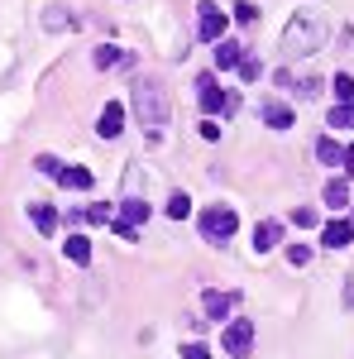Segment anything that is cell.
<instances>
[{
	"instance_id": "cell-1",
	"label": "cell",
	"mask_w": 354,
	"mask_h": 359,
	"mask_svg": "<svg viewBox=\"0 0 354 359\" xmlns=\"http://www.w3.org/2000/svg\"><path fill=\"white\" fill-rule=\"evenodd\" d=\"M135 115L139 125L149 130V139H158L172 120V101H168V86L158 77H139L135 82Z\"/></svg>"
},
{
	"instance_id": "cell-2",
	"label": "cell",
	"mask_w": 354,
	"mask_h": 359,
	"mask_svg": "<svg viewBox=\"0 0 354 359\" xmlns=\"http://www.w3.org/2000/svg\"><path fill=\"white\" fill-rule=\"evenodd\" d=\"M321 43H326V20L321 15H292L287 29H282V39H278V48L282 57H306V53H321Z\"/></svg>"
},
{
	"instance_id": "cell-3",
	"label": "cell",
	"mask_w": 354,
	"mask_h": 359,
	"mask_svg": "<svg viewBox=\"0 0 354 359\" xmlns=\"http://www.w3.org/2000/svg\"><path fill=\"white\" fill-rule=\"evenodd\" d=\"M196 225H201V235H206L211 245H230L235 230H240V216H235L230 206H206V211L196 216Z\"/></svg>"
},
{
	"instance_id": "cell-4",
	"label": "cell",
	"mask_w": 354,
	"mask_h": 359,
	"mask_svg": "<svg viewBox=\"0 0 354 359\" xmlns=\"http://www.w3.org/2000/svg\"><path fill=\"white\" fill-rule=\"evenodd\" d=\"M196 91H201V111H206V115H235V111H240V96L220 91L211 72H201V77H196Z\"/></svg>"
},
{
	"instance_id": "cell-5",
	"label": "cell",
	"mask_w": 354,
	"mask_h": 359,
	"mask_svg": "<svg viewBox=\"0 0 354 359\" xmlns=\"http://www.w3.org/2000/svg\"><path fill=\"white\" fill-rule=\"evenodd\" d=\"M225 25H230V15H225L220 5H211V0L196 5V34H201L206 43H220V39H225Z\"/></svg>"
},
{
	"instance_id": "cell-6",
	"label": "cell",
	"mask_w": 354,
	"mask_h": 359,
	"mask_svg": "<svg viewBox=\"0 0 354 359\" xmlns=\"http://www.w3.org/2000/svg\"><path fill=\"white\" fill-rule=\"evenodd\" d=\"M220 345H225V355H230V359H245L249 350H254V321H230Z\"/></svg>"
},
{
	"instance_id": "cell-7",
	"label": "cell",
	"mask_w": 354,
	"mask_h": 359,
	"mask_svg": "<svg viewBox=\"0 0 354 359\" xmlns=\"http://www.w3.org/2000/svg\"><path fill=\"white\" fill-rule=\"evenodd\" d=\"M235 306H240V292H220V287H206V292H201V311H206L211 321H225Z\"/></svg>"
},
{
	"instance_id": "cell-8",
	"label": "cell",
	"mask_w": 354,
	"mask_h": 359,
	"mask_svg": "<svg viewBox=\"0 0 354 359\" xmlns=\"http://www.w3.org/2000/svg\"><path fill=\"white\" fill-rule=\"evenodd\" d=\"M96 135H101V139H120V135H125V106H120V101H110L106 111H101Z\"/></svg>"
},
{
	"instance_id": "cell-9",
	"label": "cell",
	"mask_w": 354,
	"mask_h": 359,
	"mask_svg": "<svg viewBox=\"0 0 354 359\" xmlns=\"http://www.w3.org/2000/svg\"><path fill=\"white\" fill-rule=\"evenodd\" d=\"M354 240V221H326L321 225V245L326 249H345Z\"/></svg>"
},
{
	"instance_id": "cell-10",
	"label": "cell",
	"mask_w": 354,
	"mask_h": 359,
	"mask_svg": "<svg viewBox=\"0 0 354 359\" xmlns=\"http://www.w3.org/2000/svg\"><path fill=\"white\" fill-rule=\"evenodd\" d=\"M282 245V221H259L254 225V249L259 254H268V249Z\"/></svg>"
},
{
	"instance_id": "cell-11",
	"label": "cell",
	"mask_w": 354,
	"mask_h": 359,
	"mask_svg": "<svg viewBox=\"0 0 354 359\" xmlns=\"http://www.w3.org/2000/svg\"><path fill=\"white\" fill-rule=\"evenodd\" d=\"M240 62H245V48H240L235 39H220V43H216V67H220V72H230V67H240Z\"/></svg>"
},
{
	"instance_id": "cell-12",
	"label": "cell",
	"mask_w": 354,
	"mask_h": 359,
	"mask_svg": "<svg viewBox=\"0 0 354 359\" xmlns=\"http://www.w3.org/2000/svg\"><path fill=\"white\" fill-rule=\"evenodd\" d=\"M91 62H96V67H101V72H106V67H130V62H135V57L125 53V48H115V43H101V48H96V57H91Z\"/></svg>"
},
{
	"instance_id": "cell-13",
	"label": "cell",
	"mask_w": 354,
	"mask_h": 359,
	"mask_svg": "<svg viewBox=\"0 0 354 359\" xmlns=\"http://www.w3.org/2000/svg\"><path fill=\"white\" fill-rule=\"evenodd\" d=\"M278 82H282V86H292L297 96H306V101H311V96L321 91V77H311V72H306V77H292V72H278Z\"/></svg>"
},
{
	"instance_id": "cell-14",
	"label": "cell",
	"mask_w": 354,
	"mask_h": 359,
	"mask_svg": "<svg viewBox=\"0 0 354 359\" xmlns=\"http://www.w3.org/2000/svg\"><path fill=\"white\" fill-rule=\"evenodd\" d=\"M62 254H67V264L86 269V264H91V240H86V235H72V240L62 245Z\"/></svg>"
},
{
	"instance_id": "cell-15",
	"label": "cell",
	"mask_w": 354,
	"mask_h": 359,
	"mask_svg": "<svg viewBox=\"0 0 354 359\" xmlns=\"http://www.w3.org/2000/svg\"><path fill=\"white\" fill-rule=\"evenodd\" d=\"M29 221L39 225V235H53L57 230V211L48 206V201H39V206H29Z\"/></svg>"
},
{
	"instance_id": "cell-16",
	"label": "cell",
	"mask_w": 354,
	"mask_h": 359,
	"mask_svg": "<svg viewBox=\"0 0 354 359\" xmlns=\"http://www.w3.org/2000/svg\"><path fill=\"white\" fill-rule=\"evenodd\" d=\"M77 20H72V10L67 5H48L43 10V29H53V34H62V29H72Z\"/></svg>"
},
{
	"instance_id": "cell-17",
	"label": "cell",
	"mask_w": 354,
	"mask_h": 359,
	"mask_svg": "<svg viewBox=\"0 0 354 359\" xmlns=\"http://www.w3.org/2000/svg\"><path fill=\"white\" fill-rule=\"evenodd\" d=\"M264 125H268V130H287V125H292V106L268 101V106H264Z\"/></svg>"
},
{
	"instance_id": "cell-18",
	"label": "cell",
	"mask_w": 354,
	"mask_h": 359,
	"mask_svg": "<svg viewBox=\"0 0 354 359\" xmlns=\"http://www.w3.org/2000/svg\"><path fill=\"white\" fill-rule=\"evenodd\" d=\"M326 206L330 211H345V206H350V182H345V177L326 182Z\"/></svg>"
},
{
	"instance_id": "cell-19",
	"label": "cell",
	"mask_w": 354,
	"mask_h": 359,
	"mask_svg": "<svg viewBox=\"0 0 354 359\" xmlns=\"http://www.w3.org/2000/svg\"><path fill=\"white\" fill-rule=\"evenodd\" d=\"M57 182H62V187H72V192H86V187H91V172H86V168H67V163H62Z\"/></svg>"
},
{
	"instance_id": "cell-20",
	"label": "cell",
	"mask_w": 354,
	"mask_h": 359,
	"mask_svg": "<svg viewBox=\"0 0 354 359\" xmlns=\"http://www.w3.org/2000/svg\"><path fill=\"white\" fill-rule=\"evenodd\" d=\"M120 221L144 225V221H149V201H139V196H130V201H120Z\"/></svg>"
},
{
	"instance_id": "cell-21",
	"label": "cell",
	"mask_w": 354,
	"mask_h": 359,
	"mask_svg": "<svg viewBox=\"0 0 354 359\" xmlns=\"http://www.w3.org/2000/svg\"><path fill=\"white\" fill-rule=\"evenodd\" d=\"M316 158H321V163H340V158H345V149H340L335 139H321V144H316Z\"/></svg>"
},
{
	"instance_id": "cell-22",
	"label": "cell",
	"mask_w": 354,
	"mask_h": 359,
	"mask_svg": "<svg viewBox=\"0 0 354 359\" xmlns=\"http://www.w3.org/2000/svg\"><path fill=\"white\" fill-rule=\"evenodd\" d=\"M168 216H172V221H187V216H191V201L182 192H172V196H168Z\"/></svg>"
},
{
	"instance_id": "cell-23",
	"label": "cell",
	"mask_w": 354,
	"mask_h": 359,
	"mask_svg": "<svg viewBox=\"0 0 354 359\" xmlns=\"http://www.w3.org/2000/svg\"><path fill=\"white\" fill-rule=\"evenodd\" d=\"M335 96H340V106H354V77H350V72L335 77Z\"/></svg>"
},
{
	"instance_id": "cell-24",
	"label": "cell",
	"mask_w": 354,
	"mask_h": 359,
	"mask_svg": "<svg viewBox=\"0 0 354 359\" xmlns=\"http://www.w3.org/2000/svg\"><path fill=\"white\" fill-rule=\"evenodd\" d=\"M330 130H354V106H335L330 111Z\"/></svg>"
},
{
	"instance_id": "cell-25",
	"label": "cell",
	"mask_w": 354,
	"mask_h": 359,
	"mask_svg": "<svg viewBox=\"0 0 354 359\" xmlns=\"http://www.w3.org/2000/svg\"><path fill=\"white\" fill-rule=\"evenodd\" d=\"M34 168H39L43 177H53V182H57V172H62V163H57L53 154H39V158H34Z\"/></svg>"
},
{
	"instance_id": "cell-26",
	"label": "cell",
	"mask_w": 354,
	"mask_h": 359,
	"mask_svg": "<svg viewBox=\"0 0 354 359\" xmlns=\"http://www.w3.org/2000/svg\"><path fill=\"white\" fill-rule=\"evenodd\" d=\"M86 221H96V225H110V221H115V211H110L106 201H96V206H86Z\"/></svg>"
},
{
	"instance_id": "cell-27",
	"label": "cell",
	"mask_w": 354,
	"mask_h": 359,
	"mask_svg": "<svg viewBox=\"0 0 354 359\" xmlns=\"http://www.w3.org/2000/svg\"><path fill=\"white\" fill-rule=\"evenodd\" d=\"M292 221H297L301 230H316V225H321V216H316L311 206H297V211H292Z\"/></svg>"
},
{
	"instance_id": "cell-28",
	"label": "cell",
	"mask_w": 354,
	"mask_h": 359,
	"mask_svg": "<svg viewBox=\"0 0 354 359\" xmlns=\"http://www.w3.org/2000/svg\"><path fill=\"white\" fill-rule=\"evenodd\" d=\"M235 20H240V25H254V20H259V5H254V0H240V5H235Z\"/></svg>"
},
{
	"instance_id": "cell-29",
	"label": "cell",
	"mask_w": 354,
	"mask_h": 359,
	"mask_svg": "<svg viewBox=\"0 0 354 359\" xmlns=\"http://www.w3.org/2000/svg\"><path fill=\"white\" fill-rule=\"evenodd\" d=\"M287 264L306 269V264H311V245H292V249H287Z\"/></svg>"
},
{
	"instance_id": "cell-30",
	"label": "cell",
	"mask_w": 354,
	"mask_h": 359,
	"mask_svg": "<svg viewBox=\"0 0 354 359\" xmlns=\"http://www.w3.org/2000/svg\"><path fill=\"white\" fill-rule=\"evenodd\" d=\"M259 72H264L259 57H245V62H240V77H245V82H259Z\"/></svg>"
},
{
	"instance_id": "cell-31",
	"label": "cell",
	"mask_w": 354,
	"mask_h": 359,
	"mask_svg": "<svg viewBox=\"0 0 354 359\" xmlns=\"http://www.w3.org/2000/svg\"><path fill=\"white\" fill-rule=\"evenodd\" d=\"M182 359H211L206 345H182Z\"/></svg>"
},
{
	"instance_id": "cell-32",
	"label": "cell",
	"mask_w": 354,
	"mask_h": 359,
	"mask_svg": "<svg viewBox=\"0 0 354 359\" xmlns=\"http://www.w3.org/2000/svg\"><path fill=\"white\" fill-rule=\"evenodd\" d=\"M201 139H211V144L220 139V125H216V120H201Z\"/></svg>"
},
{
	"instance_id": "cell-33",
	"label": "cell",
	"mask_w": 354,
	"mask_h": 359,
	"mask_svg": "<svg viewBox=\"0 0 354 359\" xmlns=\"http://www.w3.org/2000/svg\"><path fill=\"white\" fill-rule=\"evenodd\" d=\"M340 168H345V177H354V144L345 149V158H340Z\"/></svg>"
}]
</instances>
